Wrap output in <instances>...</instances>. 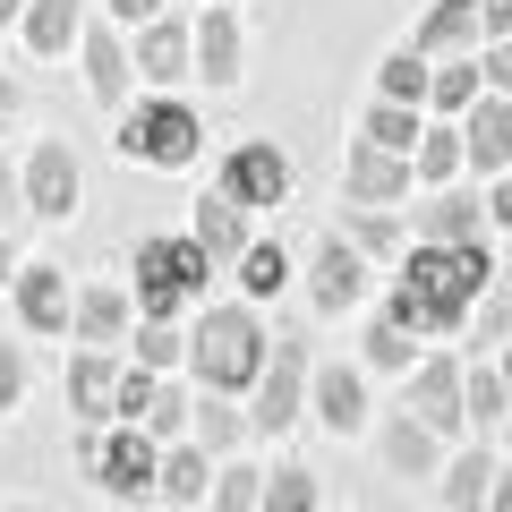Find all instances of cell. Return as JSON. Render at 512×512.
<instances>
[{"instance_id":"obj_1","label":"cell","mask_w":512,"mask_h":512,"mask_svg":"<svg viewBox=\"0 0 512 512\" xmlns=\"http://www.w3.org/2000/svg\"><path fill=\"white\" fill-rule=\"evenodd\" d=\"M504 282V256L478 239V248H410L402 274H393V299H384V316L393 325H410L419 342H461L470 333V308Z\"/></svg>"},{"instance_id":"obj_2","label":"cell","mask_w":512,"mask_h":512,"mask_svg":"<svg viewBox=\"0 0 512 512\" xmlns=\"http://www.w3.org/2000/svg\"><path fill=\"white\" fill-rule=\"evenodd\" d=\"M265 359H274V333H265V316L248 299L197 308V325H188V384H205V393H256Z\"/></svg>"},{"instance_id":"obj_3","label":"cell","mask_w":512,"mask_h":512,"mask_svg":"<svg viewBox=\"0 0 512 512\" xmlns=\"http://www.w3.org/2000/svg\"><path fill=\"white\" fill-rule=\"evenodd\" d=\"M128 265H137V316H146V325H180V316H197L205 308V282L222 274L188 231H146Z\"/></svg>"},{"instance_id":"obj_4","label":"cell","mask_w":512,"mask_h":512,"mask_svg":"<svg viewBox=\"0 0 512 512\" xmlns=\"http://www.w3.org/2000/svg\"><path fill=\"white\" fill-rule=\"evenodd\" d=\"M111 146H120V163H146V171H188V163L205 154V120L180 103V94H146L137 111H120Z\"/></svg>"},{"instance_id":"obj_5","label":"cell","mask_w":512,"mask_h":512,"mask_svg":"<svg viewBox=\"0 0 512 512\" xmlns=\"http://www.w3.org/2000/svg\"><path fill=\"white\" fill-rule=\"evenodd\" d=\"M308 384H316V350L299 342V333H274V359H265V376H256V393H248L256 436H291V427L308 419Z\"/></svg>"},{"instance_id":"obj_6","label":"cell","mask_w":512,"mask_h":512,"mask_svg":"<svg viewBox=\"0 0 512 512\" xmlns=\"http://www.w3.org/2000/svg\"><path fill=\"white\" fill-rule=\"evenodd\" d=\"M402 410H410V419H427L444 444L470 436V359H453V350H427V359L402 376Z\"/></svg>"},{"instance_id":"obj_7","label":"cell","mask_w":512,"mask_h":512,"mask_svg":"<svg viewBox=\"0 0 512 512\" xmlns=\"http://www.w3.org/2000/svg\"><path fill=\"white\" fill-rule=\"evenodd\" d=\"M77 69H86V94L120 120V111H137V52H128V26H111L103 9H94V26L77 35Z\"/></svg>"},{"instance_id":"obj_8","label":"cell","mask_w":512,"mask_h":512,"mask_svg":"<svg viewBox=\"0 0 512 512\" xmlns=\"http://www.w3.org/2000/svg\"><path fill=\"white\" fill-rule=\"evenodd\" d=\"M299 274H308V308H316V316H350V308H367V282H376V265H367V248H350L342 231H325Z\"/></svg>"},{"instance_id":"obj_9","label":"cell","mask_w":512,"mask_h":512,"mask_svg":"<svg viewBox=\"0 0 512 512\" xmlns=\"http://www.w3.org/2000/svg\"><path fill=\"white\" fill-rule=\"evenodd\" d=\"M163 453L171 444H154L146 427H103V470H94V487L111 504H146V495H163Z\"/></svg>"},{"instance_id":"obj_10","label":"cell","mask_w":512,"mask_h":512,"mask_svg":"<svg viewBox=\"0 0 512 512\" xmlns=\"http://www.w3.org/2000/svg\"><path fill=\"white\" fill-rule=\"evenodd\" d=\"M128 52H137V86H154V94H180L188 77H197V18L163 9L154 26H137V35H128Z\"/></svg>"},{"instance_id":"obj_11","label":"cell","mask_w":512,"mask_h":512,"mask_svg":"<svg viewBox=\"0 0 512 512\" xmlns=\"http://www.w3.org/2000/svg\"><path fill=\"white\" fill-rule=\"evenodd\" d=\"M9 308H18V325L35 333V342H60V333H69V316H77V282H69V265H52V256H26L18 282H9Z\"/></svg>"},{"instance_id":"obj_12","label":"cell","mask_w":512,"mask_h":512,"mask_svg":"<svg viewBox=\"0 0 512 512\" xmlns=\"http://www.w3.org/2000/svg\"><path fill=\"white\" fill-rule=\"evenodd\" d=\"M26 205H35V222H69L77 197H86V163H77L69 137H35L26 146Z\"/></svg>"},{"instance_id":"obj_13","label":"cell","mask_w":512,"mask_h":512,"mask_svg":"<svg viewBox=\"0 0 512 512\" xmlns=\"http://www.w3.org/2000/svg\"><path fill=\"white\" fill-rule=\"evenodd\" d=\"M214 188H231V197L248 205V214H282V205H291V154H282V146H265V137H248V146H231V154H222Z\"/></svg>"},{"instance_id":"obj_14","label":"cell","mask_w":512,"mask_h":512,"mask_svg":"<svg viewBox=\"0 0 512 512\" xmlns=\"http://www.w3.org/2000/svg\"><path fill=\"white\" fill-rule=\"evenodd\" d=\"M308 419L325 427V436H367V367L350 359H316V384H308Z\"/></svg>"},{"instance_id":"obj_15","label":"cell","mask_w":512,"mask_h":512,"mask_svg":"<svg viewBox=\"0 0 512 512\" xmlns=\"http://www.w3.org/2000/svg\"><path fill=\"white\" fill-rule=\"evenodd\" d=\"M410 188H419V163L410 154H384L367 137L342 154V205H410Z\"/></svg>"},{"instance_id":"obj_16","label":"cell","mask_w":512,"mask_h":512,"mask_svg":"<svg viewBox=\"0 0 512 512\" xmlns=\"http://www.w3.org/2000/svg\"><path fill=\"white\" fill-rule=\"evenodd\" d=\"M410 231H419L427 248H478L495 222H487V197H470V188H427V197L410 205Z\"/></svg>"},{"instance_id":"obj_17","label":"cell","mask_w":512,"mask_h":512,"mask_svg":"<svg viewBox=\"0 0 512 512\" xmlns=\"http://www.w3.org/2000/svg\"><path fill=\"white\" fill-rule=\"evenodd\" d=\"M120 376H128L120 350H77L69 359V419L77 427H120Z\"/></svg>"},{"instance_id":"obj_18","label":"cell","mask_w":512,"mask_h":512,"mask_svg":"<svg viewBox=\"0 0 512 512\" xmlns=\"http://www.w3.org/2000/svg\"><path fill=\"white\" fill-rule=\"evenodd\" d=\"M128 333H137V291H120V282H77L69 342L77 350H120Z\"/></svg>"},{"instance_id":"obj_19","label":"cell","mask_w":512,"mask_h":512,"mask_svg":"<svg viewBox=\"0 0 512 512\" xmlns=\"http://www.w3.org/2000/svg\"><path fill=\"white\" fill-rule=\"evenodd\" d=\"M188 239H197L214 265H239V256L256 248V214L231 197V188H205V197L188 205Z\"/></svg>"},{"instance_id":"obj_20","label":"cell","mask_w":512,"mask_h":512,"mask_svg":"<svg viewBox=\"0 0 512 512\" xmlns=\"http://www.w3.org/2000/svg\"><path fill=\"white\" fill-rule=\"evenodd\" d=\"M410 43L427 60H478L487 52V0H427V18H419Z\"/></svg>"},{"instance_id":"obj_21","label":"cell","mask_w":512,"mask_h":512,"mask_svg":"<svg viewBox=\"0 0 512 512\" xmlns=\"http://www.w3.org/2000/svg\"><path fill=\"white\" fill-rule=\"evenodd\" d=\"M461 137H470V171L478 180H504L512 171V94H478L461 111Z\"/></svg>"},{"instance_id":"obj_22","label":"cell","mask_w":512,"mask_h":512,"mask_svg":"<svg viewBox=\"0 0 512 512\" xmlns=\"http://www.w3.org/2000/svg\"><path fill=\"white\" fill-rule=\"evenodd\" d=\"M376 444H384V470H393V478H444V461H453V453H444V436L427 419H410V410H393Z\"/></svg>"},{"instance_id":"obj_23","label":"cell","mask_w":512,"mask_h":512,"mask_svg":"<svg viewBox=\"0 0 512 512\" xmlns=\"http://www.w3.org/2000/svg\"><path fill=\"white\" fill-rule=\"evenodd\" d=\"M197 77L214 94L239 86V9H231V0H205V9H197Z\"/></svg>"},{"instance_id":"obj_24","label":"cell","mask_w":512,"mask_h":512,"mask_svg":"<svg viewBox=\"0 0 512 512\" xmlns=\"http://www.w3.org/2000/svg\"><path fill=\"white\" fill-rule=\"evenodd\" d=\"M333 231L350 239V248H367V265H402L410 248H419V231H410L393 205H342V222Z\"/></svg>"},{"instance_id":"obj_25","label":"cell","mask_w":512,"mask_h":512,"mask_svg":"<svg viewBox=\"0 0 512 512\" xmlns=\"http://www.w3.org/2000/svg\"><path fill=\"white\" fill-rule=\"evenodd\" d=\"M495 478H504V461H495L487 444H461V453L444 461V478H436V504H444V512H487Z\"/></svg>"},{"instance_id":"obj_26","label":"cell","mask_w":512,"mask_h":512,"mask_svg":"<svg viewBox=\"0 0 512 512\" xmlns=\"http://www.w3.org/2000/svg\"><path fill=\"white\" fill-rule=\"evenodd\" d=\"M94 26V9L86 0H35V9H26V26H18V43L35 60H60V52H77V35H86Z\"/></svg>"},{"instance_id":"obj_27","label":"cell","mask_w":512,"mask_h":512,"mask_svg":"<svg viewBox=\"0 0 512 512\" xmlns=\"http://www.w3.org/2000/svg\"><path fill=\"white\" fill-rule=\"evenodd\" d=\"M214 470H222V461L205 453L197 436L171 444V453H163V504L171 512H205V504H214Z\"/></svg>"},{"instance_id":"obj_28","label":"cell","mask_w":512,"mask_h":512,"mask_svg":"<svg viewBox=\"0 0 512 512\" xmlns=\"http://www.w3.org/2000/svg\"><path fill=\"white\" fill-rule=\"evenodd\" d=\"M188 436H197V444H205L214 461H231L239 444L256 436V419L239 410V393H205V384H197V427H188Z\"/></svg>"},{"instance_id":"obj_29","label":"cell","mask_w":512,"mask_h":512,"mask_svg":"<svg viewBox=\"0 0 512 512\" xmlns=\"http://www.w3.org/2000/svg\"><path fill=\"white\" fill-rule=\"evenodd\" d=\"M419 188H453L461 171H470V137H461V120H427V137H419Z\"/></svg>"},{"instance_id":"obj_30","label":"cell","mask_w":512,"mask_h":512,"mask_svg":"<svg viewBox=\"0 0 512 512\" xmlns=\"http://www.w3.org/2000/svg\"><path fill=\"white\" fill-rule=\"evenodd\" d=\"M231 274H239V299H248V308H265V299H282V291H291V274H299V265H291V248H282V239H256V248L231 265Z\"/></svg>"},{"instance_id":"obj_31","label":"cell","mask_w":512,"mask_h":512,"mask_svg":"<svg viewBox=\"0 0 512 512\" xmlns=\"http://www.w3.org/2000/svg\"><path fill=\"white\" fill-rule=\"evenodd\" d=\"M359 137L367 146H384V154H419V137H427V111L419 103H367V120H359Z\"/></svg>"},{"instance_id":"obj_32","label":"cell","mask_w":512,"mask_h":512,"mask_svg":"<svg viewBox=\"0 0 512 512\" xmlns=\"http://www.w3.org/2000/svg\"><path fill=\"white\" fill-rule=\"evenodd\" d=\"M427 86H436V60H427L419 43H402V52L376 60V94H384V103H419L427 111Z\"/></svg>"},{"instance_id":"obj_33","label":"cell","mask_w":512,"mask_h":512,"mask_svg":"<svg viewBox=\"0 0 512 512\" xmlns=\"http://www.w3.org/2000/svg\"><path fill=\"white\" fill-rule=\"evenodd\" d=\"M478 94H487V69H478V60H436V86H427V120H461Z\"/></svg>"},{"instance_id":"obj_34","label":"cell","mask_w":512,"mask_h":512,"mask_svg":"<svg viewBox=\"0 0 512 512\" xmlns=\"http://www.w3.org/2000/svg\"><path fill=\"white\" fill-rule=\"evenodd\" d=\"M256 512H325V487H316L308 461H274L265 470V504Z\"/></svg>"},{"instance_id":"obj_35","label":"cell","mask_w":512,"mask_h":512,"mask_svg":"<svg viewBox=\"0 0 512 512\" xmlns=\"http://www.w3.org/2000/svg\"><path fill=\"white\" fill-rule=\"evenodd\" d=\"M367 367H376V376H410V367H419V333L410 325H393V316H367Z\"/></svg>"},{"instance_id":"obj_36","label":"cell","mask_w":512,"mask_h":512,"mask_svg":"<svg viewBox=\"0 0 512 512\" xmlns=\"http://www.w3.org/2000/svg\"><path fill=\"white\" fill-rule=\"evenodd\" d=\"M512 419V384L495 359H470V436H487V427Z\"/></svg>"},{"instance_id":"obj_37","label":"cell","mask_w":512,"mask_h":512,"mask_svg":"<svg viewBox=\"0 0 512 512\" xmlns=\"http://www.w3.org/2000/svg\"><path fill=\"white\" fill-rule=\"evenodd\" d=\"M461 342H470V359H487V350L512 342V282H495V291L470 308V333H461Z\"/></svg>"},{"instance_id":"obj_38","label":"cell","mask_w":512,"mask_h":512,"mask_svg":"<svg viewBox=\"0 0 512 512\" xmlns=\"http://www.w3.org/2000/svg\"><path fill=\"white\" fill-rule=\"evenodd\" d=\"M128 342H137V367H154V376H180L188 367V325H146V316H137Z\"/></svg>"},{"instance_id":"obj_39","label":"cell","mask_w":512,"mask_h":512,"mask_svg":"<svg viewBox=\"0 0 512 512\" xmlns=\"http://www.w3.org/2000/svg\"><path fill=\"white\" fill-rule=\"evenodd\" d=\"M256 504H265V470H256V461H222L205 512H256Z\"/></svg>"},{"instance_id":"obj_40","label":"cell","mask_w":512,"mask_h":512,"mask_svg":"<svg viewBox=\"0 0 512 512\" xmlns=\"http://www.w3.org/2000/svg\"><path fill=\"white\" fill-rule=\"evenodd\" d=\"M154 393H163V376H154V367H137V359H128V376H120V427H146Z\"/></svg>"},{"instance_id":"obj_41","label":"cell","mask_w":512,"mask_h":512,"mask_svg":"<svg viewBox=\"0 0 512 512\" xmlns=\"http://www.w3.org/2000/svg\"><path fill=\"white\" fill-rule=\"evenodd\" d=\"M35 214V205H26V171H9L0 163V239H18V222Z\"/></svg>"},{"instance_id":"obj_42","label":"cell","mask_w":512,"mask_h":512,"mask_svg":"<svg viewBox=\"0 0 512 512\" xmlns=\"http://www.w3.org/2000/svg\"><path fill=\"white\" fill-rule=\"evenodd\" d=\"M26 402V350L18 342H0V419Z\"/></svg>"},{"instance_id":"obj_43","label":"cell","mask_w":512,"mask_h":512,"mask_svg":"<svg viewBox=\"0 0 512 512\" xmlns=\"http://www.w3.org/2000/svg\"><path fill=\"white\" fill-rule=\"evenodd\" d=\"M94 9H103L111 26H128V35H137V26H154V18H163L171 0H94Z\"/></svg>"},{"instance_id":"obj_44","label":"cell","mask_w":512,"mask_h":512,"mask_svg":"<svg viewBox=\"0 0 512 512\" xmlns=\"http://www.w3.org/2000/svg\"><path fill=\"white\" fill-rule=\"evenodd\" d=\"M478 69H487V94H512V35H495L478 52Z\"/></svg>"},{"instance_id":"obj_45","label":"cell","mask_w":512,"mask_h":512,"mask_svg":"<svg viewBox=\"0 0 512 512\" xmlns=\"http://www.w3.org/2000/svg\"><path fill=\"white\" fill-rule=\"evenodd\" d=\"M487 222H495V231H512V171H504V180H487Z\"/></svg>"},{"instance_id":"obj_46","label":"cell","mask_w":512,"mask_h":512,"mask_svg":"<svg viewBox=\"0 0 512 512\" xmlns=\"http://www.w3.org/2000/svg\"><path fill=\"white\" fill-rule=\"evenodd\" d=\"M18 111H26V86H18L9 69H0V120H18Z\"/></svg>"},{"instance_id":"obj_47","label":"cell","mask_w":512,"mask_h":512,"mask_svg":"<svg viewBox=\"0 0 512 512\" xmlns=\"http://www.w3.org/2000/svg\"><path fill=\"white\" fill-rule=\"evenodd\" d=\"M495 35H512V0H487V43Z\"/></svg>"},{"instance_id":"obj_48","label":"cell","mask_w":512,"mask_h":512,"mask_svg":"<svg viewBox=\"0 0 512 512\" xmlns=\"http://www.w3.org/2000/svg\"><path fill=\"white\" fill-rule=\"evenodd\" d=\"M487 512H512V461H504V478H495V495H487Z\"/></svg>"},{"instance_id":"obj_49","label":"cell","mask_w":512,"mask_h":512,"mask_svg":"<svg viewBox=\"0 0 512 512\" xmlns=\"http://www.w3.org/2000/svg\"><path fill=\"white\" fill-rule=\"evenodd\" d=\"M9 282H18V248H9V239H0V291H9Z\"/></svg>"},{"instance_id":"obj_50","label":"cell","mask_w":512,"mask_h":512,"mask_svg":"<svg viewBox=\"0 0 512 512\" xmlns=\"http://www.w3.org/2000/svg\"><path fill=\"white\" fill-rule=\"evenodd\" d=\"M26 9H35V0H0V26H26Z\"/></svg>"},{"instance_id":"obj_51","label":"cell","mask_w":512,"mask_h":512,"mask_svg":"<svg viewBox=\"0 0 512 512\" xmlns=\"http://www.w3.org/2000/svg\"><path fill=\"white\" fill-rule=\"evenodd\" d=\"M495 367H504V384H512V342H504V350H495Z\"/></svg>"},{"instance_id":"obj_52","label":"cell","mask_w":512,"mask_h":512,"mask_svg":"<svg viewBox=\"0 0 512 512\" xmlns=\"http://www.w3.org/2000/svg\"><path fill=\"white\" fill-rule=\"evenodd\" d=\"M504 282H512V248H504Z\"/></svg>"}]
</instances>
